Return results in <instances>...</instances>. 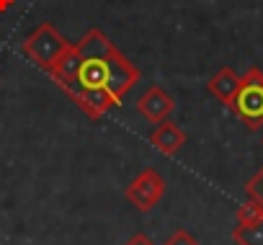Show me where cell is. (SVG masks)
<instances>
[{
  "label": "cell",
  "instance_id": "6da1fadb",
  "mask_svg": "<svg viewBox=\"0 0 263 245\" xmlns=\"http://www.w3.org/2000/svg\"><path fill=\"white\" fill-rule=\"evenodd\" d=\"M78 52L80 67L75 78L60 88L85 116L101 119L140 83V70L114 47V42L101 29H90L78 42Z\"/></svg>",
  "mask_w": 263,
  "mask_h": 245
},
{
  "label": "cell",
  "instance_id": "7a4b0ae2",
  "mask_svg": "<svg viewBox=\"0 0 263 245\" xmlns=\"http://www.w3.org/2000/svg\"><path fill=\"white\" fill-rule=\"evenodd\" d=\"M230 108L250 132L263 127V70L260 67H250L245 75H240V88Z\"/></svg>",
  "mask_w": 263,
  "mask_h": 245
},
{
  "label": "cell",
  "instance_id": "3957f363",
  "mask_svg": "<svg viewBox=\"0 0 263 245\" xmlns=\"http://www.w3.org/2000/svg\"><path fill=\"white\" fill-rule=\"evenodd\" d=\"M67 44H70V42L54 29V24L44 21V24H39V26L26 36V42L21 44V52H24L36 67H42L44 72H49L52 65L57 62V57L65 52Z\"/></svg>",
  "mask_w": 263,
  "mask_h": 245
},
{
  "label": "cell",
  "instance_id": "277c9868",
  "mask_svg": "<svg viewBox=\"0 0 263 245\" xmlns=\"http://www.w3.org/2000/svg\"><path fill=\"white\" fill-rule=\"evenodd\" d=\"M165 194V178L155 171V168H145L135 181L126 186V199L129 204L140 209V212H150L158 206V201Z\"/></svg>",
  "mask_w": 263,
  "mask_h": 245
},
{
  "label": "cell",
  "instance_id": "5b68a950",
  "mask_svg": "<svg viewBox=\"0 0 263 245\" xmlns=\"http://www.w3.org/2000/svg\"><path fill=\"white\" fill-rule=\"evenodd\" d=\"M137 111L150 121V124H160V121H165L176 111V101L160 85H153L137 98Z\"/></svg>",
  "mask_w": 263,
  "mask_h": 245
},
{
  "label": "cell",
  "instance_id": "8992f818",
  "mask_svg": "<svg viewBox=\"0 0 263 245\" xmlns=\"http://www.w3.org/2000/svg\"><path fill=\"white\" fill-rule=\"evenodd\" d=\"M186 140H189V135L176 124V121H171V119L160 121V124L153 129V135H150V145H153L158 153L168 155V158H173V155L186 145Z\"/></svg>",
  "mask_w": 263,
  "mask_h": 245
},
{
  "label": "cell",
  "instance_id": "52a82bcc",
  "mask_svg": "<svg viewBox=\"0 0 263 245\" xmlns=\"http://www.w3.org/2000/svg\"><path fill=\"white\" fill-rule=\"evenodd\" d=\"M237 88H240V75H237L232 67H222V70H219L217 75H212V80L206 83V90H209L219 103H224V106L232 103Z\"/></svg>",
  "mask_w": 263,
  "mask_h": 245
},
{
  "label": "cell",
  "instance_id": "ba28073f",
  "mask_svg": "<svg viewBox=\"0 0 263 245\" xmlns=\"http://www.w3.org/2000/svg\"><path fill=\"white\" fill-rule=\"evenodd\" d=\"M78 67H80V52H78V44H67L65 52H62V54L57 57V62L52 65L49 75H52V80H54L57 85H65L67 80L75 78Z\"/></svg>",
  "mask_w": 263,
  "mask_h": 245
},
{
  "label": "cell",
  "instance_id": "9c48e42d",
  "mask_svg": "<svg viewBox=\"0 0 263 245\" xmlns=\"http://www.w3.org/2000/svg\"><path fill=\"white\" fill-rule=\"evenodd\" d=\"M232 240L237 245H263V217L253 222H237L232 227Z\"/></svg>",
  "mask_w": 263,
  "mask_h": 245
},
{
  "label": "cell",
  "instance_id": "30bf717a",
  "mask_svg": "<svg viewBox=\"0 0 263 245\" xmlns=\"http://www.w3.org/2000/svg\"><path fill=\"white\" fill-rule=\"evenodd\" d=\"M245 196L253 199V201L263 209V168H260V171L245 183Z\"/></svg>",
  "mask_w": 263,
  "mask_h": 245
},
{
  "label": "cell",
  "instance_id": "8fae6325",
  "mask_svg": "<svg viewBox=\"0 0 263 245\" xmlns=\"http://www.w3.org/2000/svg\"><path fill=\"white\" fill-rule=\"evenodd\" d=\"M260 217H263V209L253 199H248L242 206H237V222H253V219H260Z\"/></svg>",
  "mask_w": 263,
  "mask_h": 245
},
{
  "label": "cell",
  "instance_id": "7c38bea8",
  "mask_svg": "<svg viewBox=\"0 0 263 245\" xmlns=\"http://www.w3.org/2000/svg\"><path fill=\"white\" fill-rule=\"evenodd\" d=\"M165 245H199V240H196L191 232H186V230H176V232L165 240Z\"/></svg>",
  "mask_w": 263,
  "mask_h": 245
},
{
  "label": "cell",
  "instance_id": "4fadbf2b",
  "mask_svg": "<svg viewBox=\"0 0 263 245\" xmlns=\"http://www.w3.org/2000/svg\"><path fill=\"white\" fill-rule=\"evenodd\" d=\"M124 245H155V242H153V237H147L145 232H135Z\"/></svg>",
  "mask_w": 263,
  "mask_h": 245
}]
</instances>
